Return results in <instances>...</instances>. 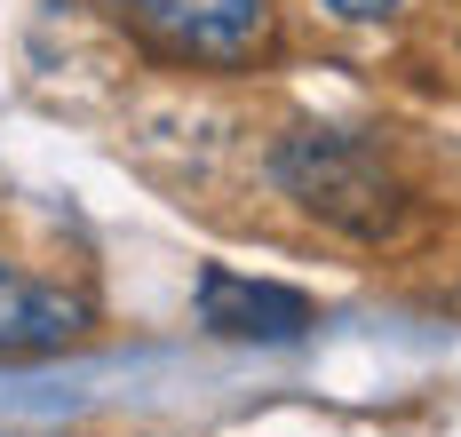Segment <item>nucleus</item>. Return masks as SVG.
Masks as SVG:
<instances>
[{
    "label": "nucleus",
    "mask_w": 461,
    "mask_h": 437,
    "mask_svg": "<svg viewBox=\"0 0 461 437\" xmlns=\"http://www.w3.org/2000/svg\"><path fill=\"white\" fill-rule=\"evenodd\" d=\"M112 16L143 49L199 72H239L271 56V0H112Z\"/></svg>",
    "instance_id": "obj_2"
},
{
    "label": "nucleus",
    "mask_w": 461,
    "mask_h": 437,
    "mask_svg": "<svg viewBox=\"0 0 461 437\" xmlns=\"http://www.w3.org/2000/svg\"><path fill=\"white\" fill-rule=\"evenodd\" d=\"M95 334V294L0 263V358H48Z\"/></svg>",
    "instance_id": "obj_4"
},
{
    "label": "nucleus",
    "mask_w": 461,
    "mask_h": 437,
    "mask_svg": "<svg viewBox=\"0 0 461 437\" xmlns=\"http://www.w3.org/2000/svg\"><path fill=\"white\" fill-rule=\"evenodd\" d=\"M199 326L223 342H303L319 326V302L278 279H239L223 263L199 271Z\"/></svg>",
    "instance_id": "obj_3"
},
{
    "label": "nucleus",
    "mask_w": 461,
    "mask_h": 437,
    "mask_svg": "<svg viewBox=\"0 0 461 437\" xmlns=\"http://www.w3.org/2000/svg\"><path fill=\"white\" fill-rule=\"evenodd\" d=\"M326 16H342V24H382V16H398L406 0H319Z\"/></svg>",
    "instance_id": "obj_5"
},
{
    "label": "nucleus",
    "mask_w": 461,
    "mask_h": 437,
    "mask_svg": "<svg viewBox=\"0 0 461 437\" xmlns=\"http://www.w3.org/2000/svg\"><path fill=\"white\" fill-rule=\"evenodd\" d=\"M278 183L311 215H326L334 231H358V239H390L398 215H406V199L382 175V159L366 144H350V136H326V128H311V136H294L278 151Z\"/></svg>",
    "instance_id": "obj_1"
}]
</instances>
